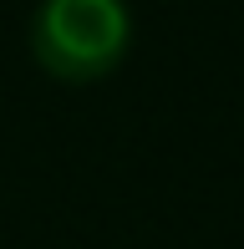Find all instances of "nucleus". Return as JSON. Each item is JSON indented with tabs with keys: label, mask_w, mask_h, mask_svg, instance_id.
Returning a JSON list of instances; mask_svg holds the SVG:
<instances>
[{
	"label": "nucleus",
	"mask_w": 244,
	"mask_h": 249,
	"mask_svg": "<svg viewBox=\"0 0 244 249\" xmlns=\"http://www.w3.org/2000/svg\"><path fill=\"white\" fill-rule=\"evenodd\" d=\"M132 46V16L122 0H41L31 20V51L56 82H102Z\"/></svg>",
	"instance_id": "1"
}]
</instances>
